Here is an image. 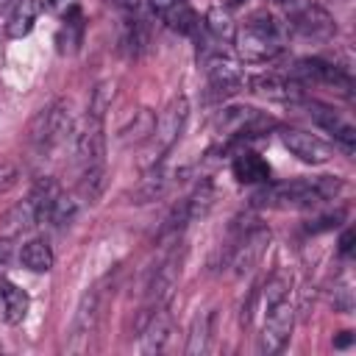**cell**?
<instances>
[{
  "label": "cell",
  "instance_id": "cell-1",
  "mask_svg": "<svg viewBox=\"0 0 356 356\" xmlns=\"http://www.w3.org/2000/svg\"><path fill=\"white\" fill-rule=\"evenodd\" d=\"M111 100V89L108 83H100L92 95L86 120L75 136V164H78V184H75V195L81 197V203H95L97 195L103 192V178H106V128H103V117Z\"/></svg>",
  "mask_w": 356,
  "mask_h": 356
},
{
  "label": "cell",
  "instance_id": "cell-2",
  "mask_svg": "<svg viewBox=\"0 0 356 356\" xmlns=\"http://www.w3.org/2000/svg\"><path fill=\"white\" fill-rule=\"evenodd\" d=\"M337 178H300V181H284V184H270L253 195V203L261 209H314L325 200H331L339 192Z\"/></svg>",
  "mask_w": 356,
  "mask_h": 356
},
{
  "label": "cell",
  "instance_id": "cell-3",
  "mask_svg": "<svg viewBox=\"0 0 356 356\" xmlns=\"http://www.w3.org/2000/svg\"><path fill=\"white\" fill-rule=\"evenodd\" d=\"M234 44H236V53L242 61L261 64V61H270L281 53L284 33L273 17H253L242 28L234 31Z\"/></svg>",
  "mask_w": 356,
  "mask_h": 356
},
{
  "label": "cell",
  "instance_id": "cell-4",
  "mask_svg": "<svg viewBox=\"0 0 356 356\" xmlns=\"http://www.w3.org/2000/svg\"><path fill=\"white\" fill-rule=\"evenodd\" d=\"M72 134V114H70V103L56 100L47 108H42L31 128H28V142L33 147L36 156H47L53 153L58 145H64V139Z\"/></svg>",
  "mask_w": 356,
  "mask_h": 356
},
{
  "label": "cell",
  "instance_id": "cell-5",
  "mask_svg": "<svg viewBox=\"0 0 356 356\" xmlns=\"http://www.w3.org/2000/svg\"><path fill=\"white\" fill-rule=\"evenodd\" d=\"M295 325V309L289 303V298L264 303V323H261V334H259V350L273 356L278 350H284V345L289 342Z\"/></svg>",
  "mask_w": 356,
  "mask_h": 356
},
{
  "label": "cell",
  "instance_id": "cell-6",
  "mask_svg": "<svg viewBox=\"0 0 356 356\" xmlns=\"http://www.w3.org/2000/svg\"><path fill=\"white\" fill-rule=\"evenodd\" d=\"M186 120H189V100L184 95H178V97L170 100V106L164 108V114L156 120V128L150 134V139H153V161L150 164H159L172 150V145L184 134Z\"/></svg>",
  "mask_w": 356,
  "mask_h": 356
},
{
  "label": "cell",
  "instance_id": "cell-7",
  "mask_svg": "<svg viewBox=\"0 0 356 356\" xmlns=\"http://www.w3.org/2000/svg\"><path fill=\"white\" fill-rule=\"evenodd\" d=\"M181 261H184V256H181L178 248H172L159 261V267L153 270V275L147 281V289H145V309H142V314H147L153 309L170 306V298H172V292L178 286V278H181Z\"/></svg>",
  "mask_w": 356,
  "mask_h": 356
},
{
  "label": "cell",
  "instance_id": "cell-8",
  "mask_svg": "<svg viewBox=\"0 0 356 356\" xmlns=\"http://www.w3.org/2000/svg\"><path fill=\"white\" fill-rule=\"evenodd\" d=\"M211 203H214V192H211V184H200V186H195L172 211H170V217L164 220V228H161V236H167V234H181L189 222H195V220H200L209 209H211Z\"/></svg>",
  "mask_w": 356,
  "mask_h": 356
},
{
  "label": "cell",
  "instance_id": "cell-9",
  "mask_svg": "<svg viewBox=\"0 0 356 356\" xmlns=\"http://www.w3.org/2000/svg\"><path fill=\"white\" fill-rule=\"evenodd\" d=\"M97 317H100V292L95 286L81 298V303L75 309V317L70 325V339H67L70 353H83L89 348V339L97 331Z\"/></svg>",
  "mask_w": 356,
  "mask_h": 356
},
{
  "label": "cell",
  "instance_id": "cell-10",
  "mask_svg": "<svg viewBox=\"0 0 356 356\" xmlns=\"http://www.w3.org/2000/svg\"><path fill=\"white\" fill-rule=\"evenodd\" d=\"M267 245H270V231H267V228L256 225V228L245 231V234H242V236H239V239L231 245V253H228V267H231L236 275L250 273V270L259 264V259L264 256Z\"/></svg>",
  "mask_w": 356,
  "mask_h": 356
},
{
  "label": "cell",
  "instance_id": "cell-11",
  "mask_svg": "<svg viewBox=\"0 0 356 356\" xmlns=\"http://www.w3.org/2000/svg\"><path fill=\"white\" fill-rule=\"evenodd\" d=\"M170 334H172L170 306L153 309V312L139 317V350L142 353H161V350H167Z\"/></svg>",
  "mask_w": 356,
  "mask_h": 356
},
{
  "label": "cell",
  "instance_id": "cell-12",
  "mask_svg": "<svg viewBox=\"0 0 356 356\" xmlns=\"http://www.w3.org/2000/svg\"><path fill=\"white\" fill-rule=\"evenodd\" d=\"M281 142H284V147H286L292 156H298V159L306 161V164H325V161H331V156H334V147H331L328 142H323L320 136L309 134V131L286 128V131H281Z\"/></svg>",
  "mask_w": 356,
  "mask_h": 356
},
{
  "label": "cell",
  "instance_id": "cell-13",
  "mask_svg": "<svg viewBox=\"0 0 356 356\" xmlns=\"http://www.w3.org/2000/svg\"><path fill=\"white\" fill-rule=\"evenodd\" d=\"M292 75L300 78V81L325 83V86L339 89L342 95H350V75L342 72L337 64H328V61H320V58H300V61L295 64Z\"/></svg>",
  "mask_w": 356,
  "mask_h": 356
},
{
  "label": "cell",
  "instance_id": "cell-14",
  "mask_svg": "<svg viewBox=\"0 0 356 356\" xmlns=\"http://www.w3.org/2000/svg\"><path fill=\"white\" fill-rule=\"evenodd\" d=\"M289 19H292L295 31H300L303 36H312V39H325V36L334 33V19L320 6H314L309 0L306 3H295Z\"/></svg>",
  "mask_w": 356,
  "mask_h": 356
},
{
  "label": "cell",
  "instance_id": "cell-15",
  "mask_svg": "<svg viewBox=\"0 0 356 356\" xmlns=\"http://www.w3.org/2000/svg\"><path fill=\"white\" fill-rule=\"evenodd\" d=\"M309 117H312L320 128H325L337 142H342L345 150H353V145H356V128H353L345 117H339L334 108L320 106V103H312V106H309Z\"/></svg>",
  "mask_w": 356,
  "mask_h": 356
},
{
  "label": "cell",
  "instance_id": "cell-16",
  "mask_svg": "<svg viewBox=\"0 0 356 356\" xmlns=\"http://www.w3.org/2000/svg\"><path fill=\"white\" fill-rule=\"evenodd\" d=\"M209 83H211L214 95L225 97V95H234V92H239L245 86V75L234 61L214 56L209 61Z\"/></svg>",
  "mask_w": 356,
  "mask_h": 356
},
{
  "label": "cell",
  "instance_id": "cell-17",
  "mask_svg": "<svg viewBox=\"0 0 356 356\" xmlns=\"http://www.w3.org/2000/svg\"><path fill=\"white\" fill-rule=\"evenodd\" d=\"M167 189H170V178H167L161 161L159 164H150L147 172L142 175V181L131 189V203H150V200L161 197Z\"/></svg>",
  "mask_w": 356,
  "mask_h": 356
},
{
  "label": "cell",
  "instance_id": "cell-18",
  "mask_svg": "<svg viewBox=\"0 0 356 356\" xmlns=\"http://www.w3.org/2000/svg\"><path fill=\"white\" fill-rule=\"evenodd\" d=\"M39 14V3L36 0H14L8 14H6V33L11 39H22L31 33L33 22Z\"/></svg>",
  "mask_w": 356,
  "mask_h": 356
},
{
  "label": "cell",
  "instance_id": "cell-19",
  "mask_svg": "<svg viewBox=\"0 0 356 356\" xmlns=\"http://www.w3.org/2000/svg\"><path fill=\"white\" fill-rule=\"evenodd\" d=\"M231 170H234V178H236L239 184H267V181H270V164H267L261 156L250 153V150L239 153V156L234 159Z\"/></svg>",
  "mask_w": 356,
  "mask_h": 356
},
{
  "label": "cell",
  "instance_id": "cell-20",
  "mask_svg": "<svg viewBox=\"0 0 356 356\" xmlns=\"http://www.w3.org/2000/svg\"><path fill=\"white\" fill-rule=\"evenodd\" d=\"M0 300H3V317L6 323L17 325L28 317V309H31V298L25 289H19L17 284L11 281H0Z\"/></svg>",
  "mask_w": 356,
  "mask_h": 356
},
{
  "label": "cell",
  "instance_id": "cell-21",
  "mask_svg": "<svg viewBox=\"0 0 356 356\" xmlns=\"http://www.w3.org/2000/svg\"><path fill=\"white\" fill-rule=\"evenodd\" d=\"M19 261L31 273H47L53 267V250H50V245L44 239H31V242L22 245Z\"/></svg>",
  "mask_w": 356,
  "mask_h": 356
},
{
  "label": "cell",
  "instance_id": "cell-22",
  "mask_svg": "<svg viewBox=\"0 0 356 356\" xmlns=\"http://www.w3.org/2000/svg\"><path fill=\"white\" fill-rule=\"evenodd\" d=\"M145 47H147V22L139 14H134L125 19L122 28V50L136 58L139 53H145Z\"/></svg>",
  "mask_w": 356,
  "mask_h": 356
},
{
  "label": "cell",
  "instance_id": "cell-23",
  "mask_svg": "<svg viewBox=\"0 0 356 356\" xmlns=\"http://www.w3.org/2000/svg\"><path fill=\"white\" fill-rule=\"evenodd\" d=\"M211 323H214V314L206 312V314H197L192 320V328H189V342H186V353H206L209 350V339H211Z\"/></svg>",
  "mask_w": 356,
  "mask_h": 356
},
{
  "label": "cell",
  "instance_id": "cell-24",
  "mask_svg": "<svg viewBox=\"0 0 356 356\" xmlns=\"http://www.w3.org/2000/svg\"><path fill=\"white\" fill-rule=\"evenodd\" d=\"M250 86H253V92H259L264 97H275V100H289L295 95L292 83L278 75H256V78H250Z\"/></svg>",
  "mask_w": 356,
  "mask_h": 356
},
{
  "label": "cell",
  "instance_id": "cell-25",
  "mask_svg": "<svg viewBox=\"0 0 356 356\" xmlns=\"http://www.w3.org/2000/svg\"><path fill=\"white\" fill-rule=\"evenodd\" d=\"M14 184H17V170L8 167V164H3V167H0V192L11 189Z\"/></svg>",
  "mask_w": 356,
  "mask_h": 356
},
{
  "label": "cell",
  "instance_id": "cell-26",
  "mask_svg": "<svg viewBox=\"0 0 356 356\" xmlns=\"http://www.w3.org/2000/svg\"><path fill=\"white\" fill-rule=\"evenodd\" d=\"M47 6L53 11H58V14H70V11L78 8V0H47Z\"/></svg>",
  "mask_w": 356,
  "mask_h": 356
},
{
  "label": "cell",
  "instance_id": "cell-27",
  "mask_svg": "<svg viewBox=\"0 0 356 356\" xmlns=\"http://www.w3.org/2000/svg\"><path fill=\"white\" fill-rule=\"evenodd\" d=\"M350 248H353V231H345L342 239H339V250L342 253H350Z\"/></svg>",
  "mask_w": 356,
  "mask_h": 356
},
{
  "label": "cell",
  "instance_id": "cell-28",
  "mask_svg": "<svg viewBox=\"0 0 356 356\" xmlns=\"http://www.w3.org/2000/svg\"><path fill=\"white\" fill-rule=\"evenodd\" d=\"M8 250H11V248H8V242H0V264L8 259Z\"/></svg>",
  "mask_w": 356,
  "mask_h": 356
},
{
  "label": "cell",
  "instance_id": "cell-29",
  "mask_svg": "<svg viewBox=\"0 0 356 356\" xmlns=\"http://www.w3.org/2000/svg\"><path fill=\"white\" fill-rule=\"evenodd\" d=\"M11 3H14V0H0V17H3V14H8Z\"/></svg>",
  "mask_w": 356,
  "mask_h": 356
}]
</instances>
